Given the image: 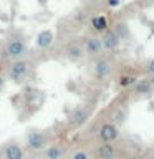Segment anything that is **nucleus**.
I'll return each instance as SVG.
<instances>
[{"instance_id": "obj_13", "label": "nucleus", "mask_w": 154, "mask_h": 159, "mask_svg": "<svg viewBox=\"0 0 154 159\" xmlns=\"http://www.w3.org/2000/svg\"><path fill=\"white\" fill-rule=\"evenodd\" d=\"M66 55H68V58L71 60V61H78V60L83 58L84 50L81 48V45L71 43V45H68V48H66Z\"/></svg>"}, {"instance_id": "obj_17", "label": "nucleus", "mask_w": 154, "mask_h": 159, "mask_svg": "<svg viewBox=\"0 0 154 159\" xmlns=\"http://www.w3.org/2000/svg\"><path fill=\"white\" fill-rule=\"evenodd\" d=\"M119 86L121 88H129V86H134V84L138 83V78L133 76V75H124V76L119 78Z\"/></svg>"}, {"instance_id": "obj_15", "label": "nucleus", "mask_w": 154, "mask_h": 159, "mask_svg": "<svg viewBox=\"0 0 154 159\" xmlns=\"http://www.w3.org/2000/svg\"><path fill=\"white\" fill-rule=\"evenodd\" d=\"M133 88H134V93H138V94H151L152 93V84L149 83V80H138V83Z\"/></svg>"}, {"instance_id": "obj_20", "label": "nucleus", "mask_w": 154, "mask_h": 159, "mask_svg": "<svg viewBox=\"0 0 154 159\" xmlns=\"http://www.w3.org/2000/svg\"><path fill=\"white\" fill-rule=\"evenodd\" d=\"M119 3H121V0H108V5H109V7H118Z\"/></svg>"}, {"instance_id": "obj_23", "label": "nucleus", "mask_w": 154, "mask_h": 159, "mask_svg": "<svg viewBox=\"0 0 154 159\" xmlns=\"http://www.w3.org/2000/svg\"><path fill=\"white\" fill-rule=\"evenodd\" d=\"M149 2H154V0H149Z\"/></svg>"}, {"instance_id": "obj_12", "label": "nucleus", "mask_w": 154, "mask_h": 159, "mask_svg": "<svg viewBox=\"0 0 154 159\" xmlns=\"http://www.w3.org/2000/svg\"><path fill=\"white\" fill-rule=\"evenodd\" d=\"M43 159H65V149L58 144H52L43 151Z\"/></svg>"}, {"instance_id": "obj_10", "label": "nucleus", "mask_w": 154, "mask_h": 159, "mask_svg": "<svg viewBox=\"0 0 154 159\" xmlns=\"http://www.w3.org/2000/svg\"><path fill=\"white\" fill-rule=\"evenodd\" d=\"M53 32L52 30H42L38 35H37V40H35V43H37V47L40 50H47L53 45Z\"/></svg>"}, {"instance_id": "obj_11", "label": "nucleus", "mask_w": 154, "mask_h": 159, "mask_svg": "<svg viewBox=\"0 0 154 159\" xmlns=\"http://www.w3.org/2000/svg\"><path fill=\"white\" fill-rule=\"evenodd\" d=\"M96 159H116V149L113 144H103L99 143L96 148Z\"/></svg>"}, {"instance_id": "obj_5", "label": "nucleus", "mask_w": 154, "mask_h": 159, "mask_svg": "<svg viewBox=\"0 0 154 159\" xmlns=\"http://www.w3.org/2000/svg\"><path fill=\"white\" fill-rule=\"evenodd\" d=\"M89 119V109L86 106H76L70 113V118H68V123L71 128H79L83 126Z\"/></svg>"}, {"instance_id": "obj_18", "label": "nucleus", "mask_w": 154, "mask_h": 159, "mask_svg": "<svg viewBox=\"0 0 154 159\" xmlns=\"http://www.w3.org/2000/svg\"><path fill=\"white\" fill-rule=\"evenodd\" d=\"M71 159H91V156L86 151H76V152H73Z\"/></svg>"}, {"instance_id": "obj_14", "label": "nucleus", "mask_w": 154, "mask_h": 159, "mask_svg": "<svg viewBox=\"0 0 154 159\" xmlns=\"http://www.w3.org/2000/svg\"><path fill=\"white\" fill-rule=\"evenodd\" d=\"M91 27L94 28V30H96V32H108V27H109V25H108V18L106 17H103V15H98V17H93L91 18Z\"/></svg>"}, {"instance_id": "obj_19", "label": "nucleus", "mask_w": 154, "mask_h": 159, "mask_svg": "<svg viewBox=\"0 0 154 159\" xmlns=\"http://www.w3.org/2000/svg\"><path fill=\"white\" fill-rule=\"evenodd\" d=\"M146 70H147V73H149V75H154V60H151V61H147V65H146Z\"/></svg>"}, {"instance_id": "obj_7", "label": "nucleus", "mask_w": 154, "mask_h": 159, "mask_svg": "<svg viewBox=\"0 0 154 159\" xmlns=\"http://www.w3.org/2000/svg\"><path fill=\"white\" fill-rule=\"evenodd\" d=\"M3 159H25V151L17 141H10L2 149Z\"/></svg>"}, {"instance_id": "obj_8", "label": "nucleus", "mask_w": 154, "mask_h": 159, "mask_svg": "<svg viewBox=\"0 0 154 159\" xmlns=\"http://www.w3.org/2000/svg\"><path fill=\"white\" fill-rule=\"evenodd\" d=\"M101 42H103V50H108V52H118L119 45H121V38L116 35L114 30H108V32L103 33Z\"/></svg>"}, {"instance_id": "obj_2", "label": "nucleus", "mask_w": 154, "mask_h": 159, "mask_svg": "<svg viewBox=\"0 0 154 159\" xmlns=\"http://www.w3.org/2000/svg\"><path fill=\"white\" fill-rule=\"evenodd\" d=\"M30 73V63L27 60H17V61H12L7 68V76L10 81L13 83H22L27 80Z\"/></svg>"}, {"instance_id": "obj_6", "label": "nucleus", "mask_w": 154, "mask_h": 159, "mask_svg": "<svg viewBox=\"0 0 154 159\" xmlns=\"http://www.w3.org/2000/svg\"><path fill=\"white\" fill-rule=\"evenodd\" d=\"M84 53H88L89 57H99L103 52V42L99 37H94V35H89V37L84 38Z\"/></svg>"}, {"instance_id": "obj_22", "label": "nucleus", "mask_w": 154, "mask_h": 159, "mask_svg": "<svg viewBox=\"0 0 154 159\" xmlns=\"http://www.w3.org/2000/svg\"><path fill=\"white\" fill-rule=\"evenodd\" d=\"M147 80H149V83H151V84H152V88H154V75H151V76H149Z\"/></svg>"}, {"instance_id": "obj_9", "label": "nucleus", "mask_w": 154, "mask_h": 159, "mask_svg": "<svg viewBox=\"0 0 154 159\" xmlns=\"http://www.w3.org/2000/svg\"><path fill=\"white\" fill-rule=\"evenodd\" d=\"M93 73L98 80H104L111 75V63L106 58H98L93 65Z\"/></svg>"}, {"instance_id": "obj_4", "label": "nucleus", "mask_w": 154, "mask_h": 159, "mask_svg": "<svg viewBox=\"0 0 154 159\" xmlns=\"http://www.w3.org/2000/svg\"><path fill=\"white\" fill-rule=\"evenodd\" d=\"M47 143H48L47 136L40 131H30L27 134V139H25V144L30 151H45L48 148Z\"/></svg>"}, {"instance_id": "obj_1", "label": "nucleus", "mask_w": 154, "mask_h": 159, "mask_svg": "<svg viewBox=\"0 0 154 159\" xmlns=\"http://www.w3.org/2000/svg\"><path fill=\"white\" fill-rule=\"evenodd\" d=\"M27 52H28L27 40H23L22 37H17V38H10L7 42L3 50V57L10 60V61H17V60H23Z\"/></svg>"}, {"instance_id": "obj_16", "label": "nucleus", "mask_w": 154, "mask_h": 159, "mask_svg": "<svg viewBox=\"0 0 154 159\" xmlns=\"http://www.w3.org/2000/svg\"><path fill=\"white\" fill-rule=\"evenodd\" d=\"M114 32H116V35L121 40L124 38H128L129 37V28H128V23H124V22H119L114 25Z\"/></svg>"}, {"instance_id": "obj_3", "label": "nucleus", "mask_w": 154, "mask_h": 159, "mask_svg": "<svg viewBox=\"0 0 154 159\" xmlns=\"http://www.w3.org/2000/svg\"><path fill=\"white\" fill-rule=\"evenodd\" d=\"M119 138V128L114 123H104L98 129V139L103 144H113Z\"/></svg>"}, {"instance_id": "obj_21", "label": "nucleus", "mask_w": 154, "mask_h": 159, "mask_svg": "<svg viewBox=\"0 0 154 159\" xmlns=\"http://www.w3.org/2000/svg\"><path fill=\"white\" fill-rule=\"evenodd\" d=\"M3 84H5V78L0 75V91H2V88H3Z\"/></svg>"}]
</instances>
